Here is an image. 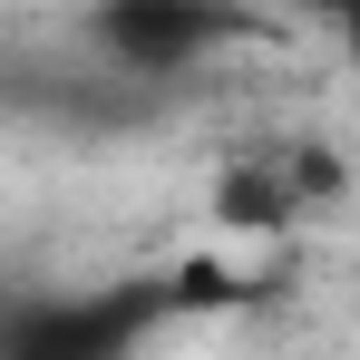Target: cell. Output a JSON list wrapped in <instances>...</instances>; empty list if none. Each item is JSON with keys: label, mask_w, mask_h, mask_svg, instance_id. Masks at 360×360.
Instances as JSON below:
<instances>
[{"label": "cell", "mask_w": 360, "mask_h": 360, "mask_svg": "<svg viewBox=\"0 0 360 360\" xmlns=\"http://www.w3.org/2000/svg\"><path fill=\"white\" fill-rule=\"evenodd\" d=\"M88 39L98 49H117L136 78H176L185 59H205L214 39H234V20H214V10H146V0H127V10H98L88 20Z\"/></svg>", "instance_id": "1"}, {"label": "cell", "mask_w": 360, "mask_h": 360, "mask_svg": "<svg viewBox=\"0 0 360 360\" xmlns=\"http://www.w3.org/2000/svg\"><path fill=\"white\" fill-rule=\"evenodd\" d=\"M331 30H341V49H351V68H360V10H341Z\"/></svg>", "instance_id": "2"}]
</instances>
